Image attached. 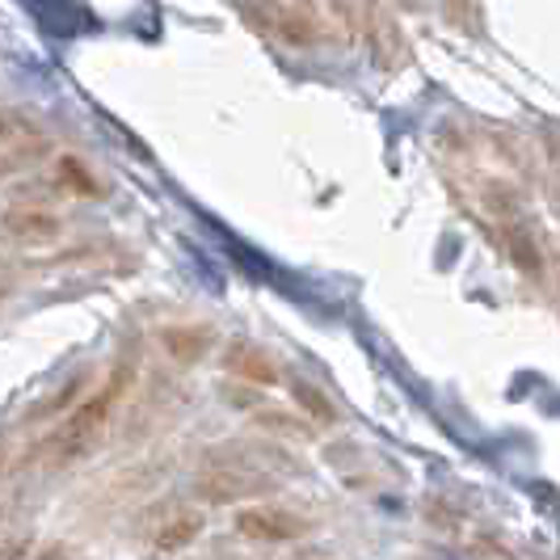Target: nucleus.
Segmentation results:
<instances>
[{
    "mask_svg": "<svg viewBox=\"0 0 560 560\" xmlns=\"http://www.w3.org/2000/svg\"><path fill=\"white\" fill-rule=\"evenodd\" d=\"M131 363H118L114 366V375L106 380V388L102 393H93L89 400H84L81 409L72 413V418L59 425V434L51 439V451H56L59 459H72V455H81L97 434H102V425H106V418H110V409L118 405V396L131 388Z\"/></svg>",
    "mask_w": 560,
    "mask_h": 560,
    "instance_id": "obj_1",
    "label": "nucleus"
},
{
    "mask_svg": "<svg viewBox=\"0 0 560 560\" xmlns=\"http://www.w3.org/2000/svg\"><path fill=\"white\" fill-rule=\"evenodd\" d=\"M236 532L245 539H270V544H282V539H295L304 535V523L282 514V510H270V505H253V510H241L236 514Z\"/></svg>",
    "mask_w": 560,
    "mask_h": 560,
    "instance_id": "obj_2",
    "label": "nucleus"
},
{
    "mask_svg": "<svg viewBox=\"0 0 560 560\" xmlns=\"http://www.w3.org/2000/svg\"><path fill=\"white\" fill-rule=\"evenodd\" d=\"M228 366L241 371V375H249V380H257V384H275V366H270V359H261V354L249 350V346H236V350L228 354Z\"/></svg>",
    "mask_w": 560,
    "mask_h": 560,
    "instance_id": "obj_3",
    "label": "nucleus"
},
{
    "mask_svg": "<svg viewBox=\"0 0 560 560\" xmlns=\"http://www.w3.org/2000/svg\"><path fill=\"white\" fill-rule=\"evenodd\" d=\"M195 535H198V518H177V523L156 539V548H161V552H177V548H182V544H190Z\"/></svg>",
    "mask_w": 560,
    "mask_h": 560,
    "instance_id": "obj_4",
    "label": "nucleus"
},
{
    "mask_svg": "<svg viewBox=\"0 0 560 560\" xmlns=\"http://www.w3.org/2000/svg\"><path fill=\"white\" fill-rule=\"evenodd\" d=\"M295 400H300L304 409H312L320 421L334 418V405H329V400H320V393H316V388H308V384H295Z\"/></svg>",
    "mask_w": 560,
    "mask_h": 560,
    "instance_id": "obj_5",
    "label": "nucleus"
}]
</instances>
